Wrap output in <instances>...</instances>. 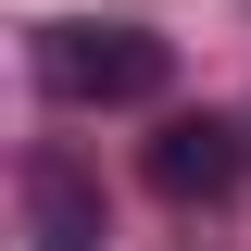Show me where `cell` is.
Masks as SVG:
<instances>
[{
	"label": "cell",
	"instance_id": "cell-1",
	"mask_svg": "<svg viewBox=\"0 0 251 251\" xmlns=\"http://www.w3.org/2000/svg\"><path fill=\"white\" fill-rule=\"evenodd\" d=\"M163 75H176V50H163L151 25H38V88L50 100H163Z\"/></svg>",
	"mask_w": 251,
	"mask_h": 251
},
{
	"label": "cell",
	"instance_id": "cell-2",
	"mask_svg": "<svg viewBox=\"0 0 251 251\" xmlns=\"http://www.w3.org/2000/svg\"><path fill=\"white\" fill-rule=\"evenodd\" d=\"M239 176H251V138H239L226 113H176V126L151 138V188H163V201H226Z\"/></svg>",
	"mask_w": 251,
	"mask_h": 251
},
{
	"label": "cell",
	"instance_id": "cell-3",
	"mask_svg": "<svg viewBox=\"0 0 251 251\" xmlns=\"http://www.w3.org/2000/svg\"><path fill=\"white\" fill-rule=\"evenodd\" d=\"M100 239H113L100 176L63 163V151H38V163H25V251H100Z\"/></svg>",
	"mask_w": 251,
	"mask_h": 251
}]
</instances>
